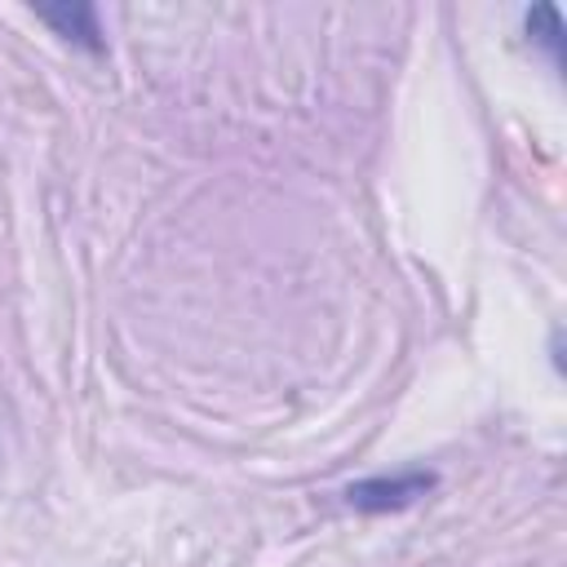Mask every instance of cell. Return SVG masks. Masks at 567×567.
<instances>
[{
	"label": "cell",
	"instance_id": "obj_1",
	"mask_svg": "<svg viewBox=\"0 0 567 567\" xmlns=\"http://www.w3.org/2000/svg\"><path fill=\"white\" fill-rule=\"evenodd\" d=\"M430 487H434V474L412 470V474H394V478H368V483H354V487L346 492V501H350L354 509L381 514V509H403V505H412V501L425 496Z\"/></svg>",
	"mask_w": 567,
	"mask_h": 567
},
{
	"label": "cell",
	"instance_id": "obj_2",
	"mask_svg": "<svg viewBox=\"0 0 567 567\" xmlns=\"http://www.w3.org/2000/svg\"><path fill=\"white\" fill-rule=\"evenodd\" d=\"M49 27H58V35H66V40H80V44H89V49H102V40H97V18H93V9L89 4H58V9H35Z\"/></svg>",
	"mask_w": 567,
	"mask_h": 567
}]
</instances>
